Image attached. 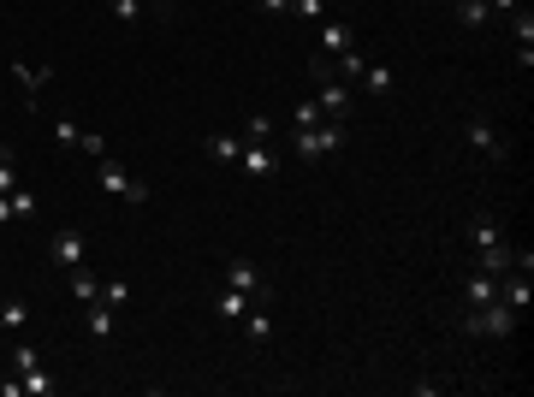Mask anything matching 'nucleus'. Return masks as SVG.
Segmentation results:
<instances>
[{"mask_svg":"<svg viewBox=\"0 0 534 397\" xmlns=\"http://www.w3.org/2000/svg\"><path fill=\"white\" fill-rule=\"evenodd\" d=\"M457 24L487 30V24H493V6H487V0H457Z\"/></svg>","mask_w":534,"mask_h":397,"instance_id":"nucleus-18","label":"nucleus"},{"mask_svg":"<svg viewBox=\"0 0 534 397\" xmlns=\"http://www.w3.org/2000/svg\"><path fill=\"white\" fill-rule=\"evenodd\" d=\"M6 190H18V155L0 142V196H6Z\"/></svg>","mask_w":534,"mask_h":397,"instance_id":"nucleus-22","label":"nucleus"},{"mask_svg":"<svg viewBox=\"0 0 534 397\" xmlns=\"http://www.w3.org/2000/svg\"><path fill=\"white\" fill-rule=\"evenodd\" d=\"M0 327H6V332H24L30 327V309H24V302H0Z\"/></svg>","mask_w":534,"mask_h":397,"instance_id":"nucleus-23","label":"nucleus"},{"mask_svg":"<svg viewBox=\"0 0 534 397\" xmlns=\"http://www.w3.org/2000/svg\"><path fill=\"white\" fill-rule=\"evenodd\" d=\"M238 172H244V178H273V172H280V155H273L267 142H244Z\"/></svg>","mask_w":534,"mask_h":397,"instance_id":"nucleus-9","label":"nucleus"},{"mask_svg":"<svg viewBox=\"0 0 534 397\" xmlns=\"http://www.w3.org/2000/svg\"><path fill=\"white\" fill-rule=\"evenodd\" d=\"M149 13H155V18H167V13H172V0H149Z\"/></svg>","mask_w":534,"mask_h":397,"instance_id":"nucleus-37","label":"nucleus"},{"mask_svg":"<svg viewBox=\"0 0 534 397\" xmlns=\"http://www.w3.org/2000/svg\"><path fill=\"white\" fill-rule=\"evenodd\" d=\"M0 226H13V190L0 196Z\"/></svg>","mask_w":534,"mask_h":397,"instance_id":"nucleus-36","label":"nucleus"},{"mask_svg":"<svg viewBox=\"0 0 534 397\" xmlns=\"http://www.w3.org/2000/svg\"><path fill=\"white\" fill-rule=\"evenodd\" d=\"M101 302H107V309H125V302H131V284L125 279H107V284H101Z\"/></svg>","mask_w":534,"mask_h":397,"instance_id":"nucleus-25","label":"nucleus"},{"mask_svg":"<svg viewBox=\"0 0 534 397\" xmlns=\"http://www.w3.org/2000/svg\"><path fill=\"white\" fill-rule=\"evenodd\" d=\"M469 243H475V249H499V243H505V226H499V213L481 208L475 220H469Z\"/></svg>","mask_w":534,"mask_h":397,"instance_id":"nucleus-12","label":"nucleus"},{"mask_svg":"<svg viewBox=\"0 0 534 397\" xmlns=\"http://www.w3.org/2000/svg\"><path fill=\"white\" fill-rule=\"evenodd\" d=\"M392 84H398V77H392V66H368V71H363V89H374V95H386Z\"/></svg>","mask_w":534,"mask_h":397,"instance_id":"nucleus-24","label":"nucleus"},{"mask_svg":"<svg viewBox=\"0 0 534 397\" xmlns=\"http://www.w3.org/2000/svg\"><path fill=\"white\" fill-rule=\"evenodd\" d=\"M291 155L297 160H327V155H338V149H345V119H321V125H303V131H291Z\"/></svg>","mask_w":534,"mask_h":397,"instance_id":"nucleus-2","label":"nucleus"},{"mask_svg":"<svg viewBox=\"0 0 534 397\" xmlns=\"http://www.w3.org/2000/svg\"><path fill=\"white\" fill-rule=\"evenodd\" d=\"M321 107H315V101H297V107H291V131H303V125H321Z\"/></svg>","mask_w":534,"mask_h":397,"instance_id":"nucleus-26","label":"nucleus"},{"mask_svg":"<svg viewBox=\"0 0 534 397\" xmlns=\"http://www.w3.org/2000/svg\"><path fill=\"white\" fill-rule=\"evenodd\" d=\"M78 149H84L89 160H101V155H107V137H101V131H84V142H78Z\"/></svg>","mask_w":534,"mask_h":397,"instance_id":"nucleus-33","label":"nucleus"},{"mask_svg":"<svg viewBox=\"0 0 534 397\" xmlns=\"http://www.w3.org/2000/svg\"><path fill=\"white\" fill-rule=\"evenodd\" d=\"M493 297H499V279H493V273H469V284H464L469 309H481V302H493Z\"/></svg>","mask_w":534,"mask_h":397,"instance_id":"nucleus-16","label":"nucleus"},{"mask_svg":"<svg viewBox=\"0 0 534 397\" xmlns=\"http://www.w3.org/2000/svg\"><path fill=\"white\" fill-rule=\"evenodd\" d=\"M291 13L303 18V24H321V18H327V0H291Z\"/></svg>","mask_w":534,"mask_h":397,"instance_id":"nucleus-27","label":"nucleus"},{"mask_svg":"<svg viewBox=\"0 0 534 397\" xmlns=\"http://www.w3.org/2000/svg\"><path fill=\"white\" fill-rule=\"evenodd\" d=\"M238 327H244V338H250V344H267V338H273V314H267V297L250 302V314H244Z\"/></svg>","mask_w":534,"mask_h":397,"instance_id":"nucleus-13","label":"nucleus"},{"mask_svg":"<svg viewBox=\"0 0 534 397\" xmlns=\"http://www.w3.org/2000/svg\"><path fill=\"white\" fill-rule=\"evenodd\" d=\"M226 279H232V291H244V297H273V291H267V279H262V267H255V261H244V256H232L226 261Z\"/></svg>","mask_w":534,"mask_h":397,"instance_id":"nucleus-5","label":"nucleus"},{"mask_svg":"<svg viewBox=\"0 0 534 397\" xmlns=\"http://www.w3.org/2000/svg\"><path fill=\"white\" fill-rule=\"evenodd\" d=\"M48 261H54L60 273L84 267V231H54V243H48Z\"/></svg>","mask_w":534,"mask_h":397,"instance_id":"nucleus-7","label":"nucleus"},{"mask_svg":"<svg viewBox=\"0 0 534 397\" xmlns=\"http://www.w3.org/2000/svg\"><path fill=\"white\" fill-rule=\"evenodd\" d=\"M244 137H250V142H267V137H273V119H267V113L244 119Z\"/></svg>","mask_w":534,"mask_h":397,"instance_id":"nucleus-29","label":"nucleus"},{"mask_svg":"<svg viewBox=\"0 0 534 397\" xmlns=\"http://www.w3.org/2000/svg\"><path fill=\"white\" fill-rule=\"evenodd\" d=\"M24 392H30V397H54V380H48V368L24 374Z\"/></svg>","mask_w":534,"mask_h":397,"instance_id":"nucleus-30","label":"nucleus"},{"mask_svg":"<svg viewBox=\"0 0 534 397\" xmlns=\"http://www.w3.org/2000/svg\"><path fill=\"white\" fill-rule=\"evenodd\" d=\"M333 59H338V84H363V71H368V59L356 54V48H351V54H333Z\"/></svg>","mask_w":534,"mask_h":397,"instance_id":"nucleus-19","label":"nucleus"},{"mask_svg":"<svg viewBox=\"0 0 534 397\" xmlns=\"http://www.w3.org/2000/svg\"><path fill=\"white\" fill-rule=\"evenodd\" d=\"M18 84H24V89H48V77H54V66H24V59H18Z\"/></svg>","mask_w":534,"mask_h":397,"instance_id":"nucleus-21","label":"nucleus"},{"mask_svg":"<svg viewBox=\"0 0 534 397\" xmlns=\"http://www.w3.org/2000/svg\"><path fill=\"white\" fill-rule=\"evenodd\" d=\"M315 107H321L327 119H345L351 113V84H338L333 77V59H315Z\"/></svg>","mask_w":534,"mask_h":397,"instance_id":"nucleus-3","label":"nucleus"},{"mask_svg":"<svg viewBox=\"0 0 534 397\" xmlns=\"http://www.w3.org/2000/svg\"><path fill=\"white\" fill-rule=\"evenodd\" d=\"M202 155H208L214 167H238V155H244V142L232 137V131H214V137H202Z\"/></svg>","mask_w":534,"mask_h":397,"instance_id":"nucleus-11","label":"nucleus"},{"mask_svg":"<svg viewBox=\"0 0 534 397\" xmlns=\"http://www.w3.org/2000/svg\"><path fill=\"white\" fill-rule=\"evenodd\" d=\"M84 327H89V338H96V344H101V338H113V309H107L101 297H96V302H84Z\"/></svg>","mask_w":534,"mask_h":397,"instance_id":"nucleus-15","label":"nucleus"},{"mask_svg":"<svg viewBox=\"0 0 534 397\" xmlns=\"http://www.w3.org/2000/svg\"><path fill=\"white\" fill-rule=\"evenodd\" d=\"M511 36H517V66L529 71V66H534V13H529V6H517V13H511Z\"/></svg>","mask_w":534,"mask_h":397,"instance_id":"nucleus-10","label":"nucleus"},{"mask_svg":"<svg viewBox=\"0 0 534 397\" xmlns=\"http://www.w3.org/2000/svg\"><path fill=\"white\" fill-rule=\"evenodd\" d=\"M96 178H101V190H107V196L131 202V208H143V202H149V185H137V178H131L119 160H107V155L96 160Z\"/></svg>","mask_w":534,"mask_h":397,"instance_id":"nucleus-4","label":"nucleus"},{"mask_svg":"<svg viewBox=\"0 0 534 397\" xmlns=\"http://www.w3.org/2000/svg\"><path fill=\"white\" fill-rule=\"evenodd\" d=\"M250 302H255V297H244V291H226V297H220V302H214V314H220L226 327H238L244 314H250Z\"/></svg>","mask_w":534,"mask_h":397,"instance_id":"nucleus-17","label":"nucleus"},{"mask_svg":"<svg viewBox=\"0 0 534 397\" xmlns=\"http://www.w3.org/2000/svg\"><path fill=\"white\" fill-rule=\"evenodd\" d=\"M255 13H267V18H291V0H255Z\"/></svg>","mask_w":534,"mask_h":397,"instance_id":"nucleus-34","label":"nucleus"},{"mask_svg":"<svg viewBox=\"0 0 534 397\" xmlns=\"http://www.w3.org/2000/svg\"><path fill=\"white\" fill-rule=\"evenodd\" d=\"M315 42H321L327 54H351V48H356V30L345 24V18H333V13H327L321 24H315Z\"/></svg>","mask_w":534,"mask_h":397,"instance_id":"nucleus-8","label":"nucleus"},{"mask_svg":"<svg viewBox=\"0 0 534 397\" xmlns=\"http://www.w3.org/2000/svg\"><path fill=\"white\" fill-rule=\"evenodd\" d=\"M42 368V356H36V344H13V374L24 380V374H36Z\"/></svg>","mask_w":534,"mask_h":397,"instance_id":"nucleus-20","label":"nucleus"},{"mask_svg":"<svg viewBox=\"0 0 534 397\" xmlns=\"http://www.w3.org/2000/svg\"><path fill=\"white\" fill-rule=\"evenodd\" d=\"M522 327V314L511 309V302H481V309H464V320H457V332L464 338H511V332Z\"/></svg>","mask_w":534,"mask_h":397,"instance_id":"nucleus-1","label":"nucleus"},{"mask_svg":"<svg viewBox=\"0 0 534 397\" xmlns=\"http://www.w3.org/2000/svg\"><path fill=\"white\" fill-rule=\"evenodd\" d=\"M464 137H469V149H475L481 160H493V167L505 160V137H499V131H493L487 119H469V125H464Z\"/></svg>","mask_w":534,"mask_h":397,"instance_id":"nucleus-6","label":"nucleus"},{"mask_svg":"<svg viewBox=\"0 0 534 397\" xmlns=\"http://www.w3.org/2000/svg\"><path fill=\"white\" fill-rule=\"evenodd\" d=\"M107 6H113L119 24H137V18H143V0H107Z\"/></svg>","mask_w":534,"mask_h":397,"instance_id":"nucleus-31","label":"nucleus"},{"mask_svg":"<svg viewBox=\"0 0 534 397\" xmlns=\"http://www.w3.org/2000/svg\"><path fill=\"white\" fill-rule=\"evenodd\" d=\"M13 220H36V196L30 190H13Z\"/></svg>","mask_w":534,"mask_h":397,"instance_id":"nucleus-32","label":"nucleus"},{"mask_svg":"<svg viewBox=\"0 0 534 397\" xmlns=\"http://www.w3.org/2000/svg\"><path fill=\"white\" fill-rule=\"evenodd\" d=\"M511 267H517V256H511L505 243H499V249H475V273H493V279H505Z\"/></svg>","mask_w":534,"mask_h":397,"instance_id":"nucleus-14","label":"nucleus"},{"mask_svg":"<svg viewBox=\"0 0 534 397\" xmlns=\"http://www.w3.org/2000/svg\"><path fill=\"white\" fill-rule=\"evenodd\" d=\"M54 142H60V149H78V142H84V131L71 125V119H54Z\"/></svg>","mask_w":534,"mask_h":397,"instance_id":"nucleus-28","label":"nucleus"},{"mask_svg":"<svg viewBox=\"0 0 534 397\" xmlns=\"http://www.w3.org/2000/svg\"><path fill=\"white\" fill-rule=\"evenodd\" d=\"M487 6H493V18H499V13L511 18V13H517V6H529V0H487Z\"/></svg>","mask_w":534,"mask_h":397,"instance_id":"nucleus-35","label":"nucleus"}]
</instances>
